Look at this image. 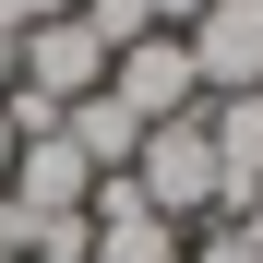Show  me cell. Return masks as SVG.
<instances>
[{
	"instance_id": "obj_1",
	"label": "cell",
	"mask_w": 263,
	"mask_h": 263,
	"mask_svg": "<svg viewBox=\"0 0 263 263\" xmlns=\"http://www.w3.org/2000/svg\"><path fill=\"white\" fill-rule=\"evenodd\" d=\"M132 192H144L167 228H215V203H228V180H215V144H203V108L144 132V156H132Z\"/></svg>"
},
{
	"instance_id": "obj_2",
	"label": "cell",
	"mask_w": 263,
	"mask_h": 263,
	"mask_svg": "<svg viewBox=\"0 0 263 263\" xmlns=\"http://www.w3.org/2000/svg\"><path fill=\"white\" fill-rule=\"evenodd\" d=\"M108 96L144 120V132H167V120H192V108H203V72H192L180 36H132V48L108 60Z\"/></svg>"
},
{
	"instance_id": "obj_3",
	"label": "cell",
	"mask_w": 263,
	"mask_h": 263,
	"mask_svg": "<svg viewBox=\"0 0 263 263\" xmlns=\"http://www.w3.org/2000/svg\"><path fill=\"white\" fill-rule=\"evenodd\" d=\"M0 203H12L24 228H84V203H96V167H84L60 132H36V144L12 156V180H0Z\"/></svg>"
},
{
	"instance_id": "obj_4",
	"label": "cell",
	"mask_w": 263,
	"mask_h": 263,
	"mask_svg": "<svg viewBox=\"0 0 263 263\" xmlns=\"http://www.w3.org/2000/svg\"><path fill=\"white\" fill-rule=\"evenodd\" d=\"M180 48L203 72V96H251V84H263V0H215Z\"/></svg>"
},
{
	"instance_id": "obj_5",
	"label": "cell",
	"mask_w": 263,
	"mask_h": 263,
	"mask_svg": "<svg viewBox=\"0 0 263 263\" xmlns=\"http://www.w3.org/2000/svg\"><path fill=\"white\" fill-rule=\"evenodd\" d=\"M203 144H215V180H228V203H215V228L263 192V84L251 96H203Z\"/></svg>"
},
{
	"instance_id": "obj_6",
	"label": "cell",
	"mask_w": 263,
	"mask_h": 263,
	"mask_svg": "<svg viewBox=\"0 0 263 263\" xmlns=\"http://www.w3.org/2000/svg\"><path fill=\"white\" fill-rule=\"evenodd\" d=\"M60 144H72L84 167H96V180H120V167L144 156V120H132V108L108 96V84H96V96H72V108H60Z\"/></svg>"
},
{
	"instance_id": "obj_7",
	"label": "cell",
	"mask_w": 263,
	"mask_h": 263,
	"mask_svg": "<svg viewBox=\"0 0 263 263\" xmlns=\"http://www.w3.org/2000/svg\"><path fill=\"white\" fill-rule=\"evenodd\" d=\"M180 263H251V239H239V228H192V239H180Z\"/></svg>"
},
{
	"instance_id": "obj_8",
	"label": "cell",
	"mask_w": 263,
	"mask_h": 263,
	"mask_svg": "<svg viewBox=\"0 0 263 263\" xmlns=\"http://www.w3.org/2000/svg\"><path fill=\"white\" fill-rule=\"evenodd\" d=\"M84 12V0H0V24H12V36H36V24H72Z\"/></svg>"
},
{
	"instance_id": "obj_9",
	"label": "cell",
	"mask_w": 263,
	"mask_h": 263,
	"mask_svg": "<svg viewBox=\"0 0 263 263\" xmlns=\"http://www.w3.org/2000/svg\"><path fill=\"white\" fill-rule=\"evenodd\" d=\"M203 12H215V0H144V24H156V36H192Z\"/></svg>"
},
{
	"instance_id": "obj_10",
	"label": "cell",
	"mask_w": 263,
	"mask_h": 263,
	"mask_svg": "<svg viewBox=\"0 0 263 263\" xmlns=\"http://www.w3.org/2000/svg\"><path fill=\"white\" fill-rule=\"evenodd\" d=\"M24 263H96V251H84V228H36V251Z\"/></svg>"
},
{
	"instance_id": "obj_11",
	"label": "cell",
	"mask_w": 263,
	"mask_h": 263,
	"mask_svg": "<svg viewBox=\"0 0 263 263\" xmlns=\"http://www.w3.org/2000/svg\"><path fill=\"white\" fill-rule=\"evenodd\" d=\"M24 251H36V228H24L12 203H0V263H24Z\"/></svg>"
},
{
	"instance_id": "obj_12",
	"label": "cell",
	"mask_w": 263,
	"mask_h": 263,
	"mask_svg": "<svg viewBox=\"0 0 263 263\" xmlns=\"http://www.w3.org/2000/svg\"><path fill=\"white\" fill-rule=\"evenodd\" d=\"M228 228H239V239H251V263H263V192H251V203L228 215Z\"/></svg>"
},
{
	"instance_id": "obj_13",
	"label": "cell",
	"mask_w": 263,
	"mask_h": 263,
	"mask_svg": "<svg viewBox=\"0 0 263 263\" xmlns=\"http://www.w3.org/2000/svg\"><path fill=\"white\" fill-rule=\"evenodd\" d=\"M12 48H24V36H12V24H0V96H12Z\"/></svg>"
},
{
	"instance_id": "obj_14",
	"label": "cell",
	"mask_w": 263,
	"mask_h": 263,
	"mask_svg": "<svg viewBox=\"0 0 263 263\" xmlns=\"http://www.w3.org/2000/svg\"><path fill=\"white\" fill-rule=\"evenodd\" d=\"M12 156H24V132H12V120H0V180H12Z\"/></svg>"
}]
</instances>
